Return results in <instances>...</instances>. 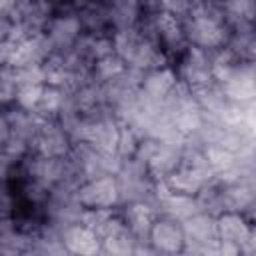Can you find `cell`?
Segmentation results:
<instances>
[{
  "instance_id": "obj_20",
  "label": "cell",
  "mask_w": 256,
  "mask_h": 256,
  "mask_svg": "<svg viewBox=\"0 0 256 256\" xmlns=\"http://www.w3.org/2000/svg\"><path fill=\"white\" fill-rule=\"evenodd\" d=\"M254 46H256V44H254Z\"/></svg>"
},
{
  "instance_id": "obj_11",
  "label": "cell",
  "mask_w": 256,
  "mask_h": 256,
  "mask_svg": "<svg viewBox=\"0 0 256 256\" xmlns=\"http://www.w3.org/2000/svg\"><path fill=\"white\" fill-rule=\"evenodd\" d=\"M148 162H150L154 172H160V174L168 176L170 172H174V168L178 164V152L170 142H164V144L156 146V150H154V154L150 156Z\"/></svg>"
},
{
  "instance_id": "obj_7",
  "label": "cell",
  "mask_w": 256,
  "mask_h": 256,
  "mask_svg": "<svg viewBox=\"0 0 256 256\" xmlns=\"http://www.w3.org/2000/svg\"><path fill=\"white\" fill-rule=\"evenodd\" d=\"M42 56H44V48H42V42L38 38L14 40L12 48H6V54H4L8 64H12L14 68H24V66L38 64V60Z\"/></svg>"
},
{
  "instance_id": "obj_5",
  "label": "cell",
  "mask_w": 256,
  "mask_h": 256,
  "mask_svg": "<svg viewBox=\"0 0 256 256\" xmlns=\"http://www.w3.org/2000/svg\"><path fill=\"white\" fill-rule=\"evenodd\" d=\"M150 242L160 252H180L184 250L186 234H184V228L178 226L176 220L172 218L158 220L150 228Z\"/></svg>"
},
{
  "instance_id": "obj_2",
  "label": "cell",
  "mask_w": 256,
  "mask_h": 256,
  "mask_svg": "<svg viewBox=\"0 0 256 256\" xmlns=\"http://www.w3.org/2000/svg\"><path fill=\"white\" fill-rule=\"evenodd\" d=\"M212 166L208 162V158L204 162H196L194 166H188V168H180V170H174L166 176V186L170 188V192H176V194H186V196H194L202 190V186L206 184V174H210Z\"/></svg>"
},
{
  "instance_id": "obj_3",
  "label": "cell",
  "mask_w": 256,
  "mask_h": 256,
  "mask_svg": "<svg viewBox=\"0 0 256 256\" xmlns=\"http://www.w3.org/2000/svg\"><path fill=\"white\" fill-rule=\"evenodd\" d=\"M190 38L200 48H220L226 42V30L214 16L200 12L190 22Z\"/></svg>"
},
{
  "instance_id": "obj_6",
  "label": "cell",
  "mask_w": 256,
  "mask_h": 256,
  "mask_svg": "<svg viewBox=\"0 0 256 256\" xmlns=\"http://www.w3.org/2000/svg\"><path fill=\"white\" fill-rule=\"evenodd\" d=\"M216 228H218V240L220 242H228V244H234L238 248L244 244H250L252 230L246 224V220L236 212H224L222 216H218Z\"/></svg>"
},
{
  "instance_id": "obj_1",
  "label": "cell",
  "mask_w": 256,
  "mask_h": 256,
  "mask_svg": "<svg viewBox=\"0 0 256 256\" xmlns=\"http://www.w3.org/2000/svg\"><path fill=\"white\" fill-rule=\"evenodd\" d=\"M120 198V188L114 176L106 174L90 180L78 190V202L84 208H112Z\"/></svg>"
},
{
  "instance_id": "obj_18",
  "label": "cell",
  "mask_w": 256,
  "mask_h": 256,
  "mask_svg": "<svg viewBox=\"0 0 256 256\" xmlns=\"http://www.w3.org/2000/svg\"><path fill=\"white\" fill-rule=\"evenodd\" d=\"M60 102H62V96H60L58 86H48V88H44V94H42L38 108L42 112H54V110H58Z\"/></svg>"
},
{
  "instance_id": "obj_19",
  "label": "cell",
  "mask_w": 256,
  "mask_h": 256,
  "mask_svg": "<svg viewBox=\"0 0 256 256\" xmlns=\"http://www.w3.org/2000/svg\"><path fill=\"white\" fill-rule=\"evenodd\" d=\"M164 8L172 14V12H184L188 8V2L186 0H162Z\"/></svg>"
},
{
  "instance_id": "obj_9",
  "label": "cell",
  "mask_w": 256,
  "mask_h": 256,
  "mask_svg": "<svg viewBox=\"0 0 256 256\" xmlns=\"http://www.w3.org/2000/svg\"><path fill=\"white\" fill-rule=\"evenodd\" d=\"M176 80L174 74L166 68H158L154 72L148 74V78L144 80V96L148 102L158 104L160 100H164L168 96V92L174 88Z\"/></svg>"
},
{
  "instance_id": "obj_14",
  "label": "cell",
  "mask_w": 256,
  "mask_h": 256,
  "mask_svg": "<svg viewBox=\"0 0 256 256\" xmlns=\"http://www.w3.org/2000/svg\"><path fill=\"white\" fill-rule=\"evenodd\" d=\"M42 94H44L42 84H22L18 88L16 100L24 110H34V108H38V104L42 100Z\"/></svg>"
},
{
  "instance_id": "obj_17",
  "label": "cell",
  "mask_w": 256,
  "mask_h": 256,
  "mask_svg": "<svg viewBox=\"0 0 256 256\" xmlns=\"http://www.w3.org/2000/svg\"><path fill=\"white\" fill-rule=\"evenodd\" d=\"M226 12L240 20H250L256 12L254 0H226Z\"/></svg>"
},
{
  "instance_id": "obj_10",
  "label": "cell",
  "mask_w": 256,
  "mask_h": 256,
  "mask_svg": "<svg viewBox=\"0 0 256 256\" xmlns=\"http://www.w3.org/2000/svg\"><path fill=\"white\" fill-rule=\"evenodd\" d=\"M160 202L164 206V212L172 218V220H186L192 214H196L198 204L192 200V196L186 194H176V192H168L164 196H160Z\"/></svg>"
},
{
  "instance_id": "obj_4",
  "label": "cell",
  "mask_w": 256,
  "mask_h": 256,
  "mask_svg": "<svg viewBox=\"0 0 256 256\" xmlns=\"http://www.w3.org/2000/svg\"><path fill=\"white\" fill-rule=\"evenodd\" d=\"M184 234H186V242L198 244L202 246V250H214V246L218 244V228H216V220H212L206 214H192L190 218H186L182 222Z\"/></svg>"
},
{
  "instance_id": "obj_13",
  "label": "cell",
  "mask_w": 256,
  "mask_h": 256,
  "mask_svg": "<svg viewBox=\"0 0 256 256\" xmlns=\"http://www.w3.org/2000/svg\"><path fill=\"white\" fill-rule=\"evenodd\" d=\"M128 224L134 232H150L154 224V214L144 204H134L128 210Z\"/></svg>"
},
{
  "instance_id": "obj_12",
  "label": "cell",
  "mask_w": 256,
  "mask_h": 256,
  "mask_svg": "<svg viewBox=\"0 0 256 256\" xmlns=\"http://www.w3.org/2000/svg\"><path fill=\"white\" fill-rule=\"evenodd\" d=\"M78 28H80V24H78L76 18H58L50 28V38H52L54 44L64 46V44H68L70 40L76 38Z\"/></svg>"
},
{
  "instance_id": "obj_15",
  "label": "cell",
  "mask_w": 256,
  "mask_h": 256,
  "mask_svg": "<svg viewBox=\"0 0 256 256\" xmlns=\"http://www.w3.org/2000/svg\"><path fill=\"white\" fill-rule=\"evenodd\" d=\"M156 24H158V30H160L162 38H164L168 44H176V42L182 40V32H180V26H178L174 14H170V12L158 14Z\"/></svg>"
},
{
  "instance_id": "obj_16",
  "label": "cell",
  "mask_w": 256,
  "mask_h": 256,
  "mask_svg": "<svg viewBox=\"0 0 256 256\" xmlns=\"http://www.w3.org/2000/svg\"><path fill=\"white\" fill-rule=\"evenodd\" d=\"M96 70H98V74L102 78H114V76H118L124 70V60L120 56L108 54V56H104V58L98 60Z\"/></svg>"
},
{
  "instance_id": "obj_8",
  "label": "cell",
  "mask_w": 256,
  "mask_h": 256,
  "mask_svg": "<svg viewBox=\"0 0 256 256\" xmlns=\"http://www.w3.org/2000/svg\"><path fill=\"white\" fill-rule=\"evenodd\" d=\"M100 236L96 230L88 228V226H72L66 234H64V246L68 252L72 254H96L102 246H100Z\"/></svg>"
}]
</instances>
